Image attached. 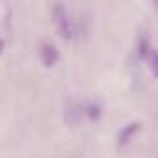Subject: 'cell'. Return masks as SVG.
<instances>
[{"label":"cell","mask_w":158,"mask_h":158,"mask_svg":"<svg viewBox=\"0 0 158 158\" xmlns=\"http://www.w3.org/2000/svg\"><path fill=\"white\" fill-rule=\"evenodd\" d=\"M147 63H149V70L151 74L158 77V52L156 50H151V53L147 55Z\"/></svg>","instance_id":"8992f818"},{"label":"cell","mask_w":158,"mask_h":158,"mask_svg":"<svg viewBox=\"0 0 158 158\" xmlns=\"http://www.w3.org/2000/svg\"><path fill=\"white\" fill-rule=\"evenodd\" d=\"M151 50H153V46H151V42H149V37L143 33L140 40H138V57L140 59H147V55L151 53Z\"/></svg>","instance_id":"277c9868"},{"label":"cell","mask_w":158,"mask_h":158,"mask_svg":"<svg viewBox=\"0 0 158 158\" xmlns=\"http://www.w3.org/2000/svg\"><path fill=\"white\" fill-rule=\"evenodd\" d=\"M140 129H142V123L140 121H132V123H129V125H125L121 131H119L118 134V143L123 147V145H127L138 132H140Z\"/></svg>","instance_id":"3957f363"},{"label":"cell","mask_w":158,"mask_h":158,"mask_svg":"<svg viewBox=\"0 0 158 158\" xmlns=\"http://www.w3.org/2000/svg\"><path fill=\"white\" fill-rule=\"evenodd\" d=\"M4 50H6V42L2 39V35H0V53H4Z\"/></svg>","instance_id":"52a82bcc"},{"label":"cell","mask_w":158,"mask_h":158,"mask_svg":"<svg viewBox=\"0 0 158 158\" xmlns=\"http://www.w3.org/2000/svg\"><path fill=\"white\" fill-rule=\"evenodd\" d=\"M53 19H55V24H57V30L61 33V37L66 40H72L76 35V30H74V22L64 7V4L61 2H55L53 6Z\"/></svg>","instance_id":"6da1fadb"},{"label":"cell","mask_w":158,"mask_h":158,"mask_svg":"<svg viewBox=\"0 0 158 158\" xmlns=\"http://www.w3.org/2000/svg\"><path fill=\"white\" fill-rule=\"evenodd\" d=\"M85 112H86V118H88V119L98 121V119L101 118V114H103V109H101V105H99V103H90V105L85 109Z\"/></svg>","instance_id":"5b68a950"},{"label":"cell","mask_w":158,"mask_h":158,"mask_svg":"<svg viewBox=\"0 0 158 158\" xmlns=\"http://www.w3.org/2000/svg\"><path fill=\"white\" fill-rule=\"evenodd\" d=\"M59 57H61V55H59V50H57L55 44L44 42V44L40 46V59H42V64H44V66H48V68L55 66L57 61H59Z\"/></svg>","instance_id":"7a4b0ae2"}]
</instances>
